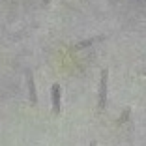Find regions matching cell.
<instances>
[{"label": "cell", "instance_id": "5", "mask_svg": "<svg viewBox=\"0 0 146 146\" xmlns=\"http://www.w3.org/2000/svg\"><path fill=\"white\" fill-rule=\"evenodd\" d=\"M129 116H131V109H125V111L122 112V116H120V120H118V124H125Z\"/></svg>", "mask_w": 146, "mask_h": 146}, {"label": "cell", "instance_id": "3", "mask_svg": "<svg viewBox=\"0 0 146 146\" xmlns=\"http://www.w3.org/2000/svg\"><path fill=\"white\" fill-rule=\"evenodd\" d=\"M26 82H28V98H30V103L38 105V90H36L34 75H32L30 69H26Z\"/></svg>", "mask_w": 146, "mask_h": 146}, {"label": "cell", "instance_id": "6", "mask_svg": "<svg viewBox=\"0 0 146 146\" xmlns=\"http://www.w3.org/2000/svg\"><path fill=\"white\" fill-rule=\"evenodd\" d=\"M51 4V0H43V6H49Z\"/></svg>", "mask_w": 146, "mask_h": 146}, {"label": "cell", "instance_id": "7", "mask_svg": "<svg viewBox=\"0 0 146 146\" xmlns=\"http://www.w3.org/2000/svg\"><path fill=\"white\" fill-rule=\"evenodd\" d=\"M88 146H98V142H96V141H92V142H90Z\"/></svg>", "mask_w": 146, "mask_h": 146}, {"label": "cell", "instance_id": "1", "mask_svg": "<svg viewBox=\"0 0 146 146\" xmlns=\"http://www.w3.org/2000/svg\"><path fill=\"white\" fill-rule=\"evenodd\" d=\"M107 94H109V69H101V79H99V98H98V105L103 111L107 107Z\"/></svg>", "mask_w": 146, "mask_h": 146}, {"label": "cell", "instance_id": "2", "mask_svg": "<svg viewBox=\"0 0 146 146\" xmlns=\"http://www.w3.org/2000/svg\"><path fill=\"white\" fill-rule=\"evenodd\" d=\"M51 105H52V112L60 114V111H62V88L58 82H54L51 88Z\"/></svg>", "mask_w": 146, "mask_h": 146}, {"label": "cell", "instance_id": "4", "mask_svg": "<svg viewBox=\"0 0 146 146\" xmlns=\"http://www.w3.org/2000/svg\"><path fill=\"white\" fill-rule=\"evenodd\" d=\"M103 39H105V36H96V38H90V39H84V41H79L77 45H73V47H71V51H81V49H84V47H90L92 43L103 41Z\"/></svg>", "mask_w": 146, "mask_h": 146}]
</instances>
